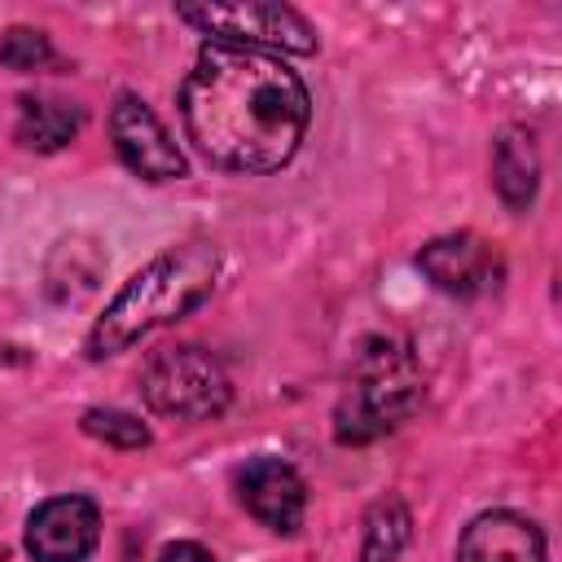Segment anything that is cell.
Here are the masks:
<instances>
[{"instance_id": "6", "label": "cell", "mask_w": 562, "mask_h": 562, "mask_svg": "<svg viewBox=\"0 0 562 562\" xmlns=\"http://www.w3.org/2000/svg\"><path fill=\"white\" fill-rule=\"evenodd\" d=\"M110 140H114L119 158L127 162V171H136L140 180H180L184 176V154L176 149L171 132L132 92H123L110 110Z\"/></svg>"}, {"instance_id": "16", "label": "cell", "mask_w": 562, "mask_h": 562, "mask_svg": "<svg viewBox=\"0 0 562 562\" xmlns=\"http://www.w3.org/2000/svg\"><path fill=\"white\" fill-rule=\"evenodd\" d=\"M158 562H220V558H215V553H206L202 544L180 540V544H167V549L158 553Z\"/></svg>"}, {"instance_id": "5", "label": "cell", "mask_w": 562, "mask_h": 562, "mask_svg": "<svg viewBox=\"0 0 562 562\" xmlns=\"http://www.w3.org/2000/svg\"><path fill=\"white\" fill-rule=\"evenodd\" d=\"M180 22L211 35V44H237V48H285V53H312L316 31L303 13L290 4H180Z\"/></svg>"}, {"instance_id": "4", "label": "cell", "mask_w": 562, "mask_h": 562, "mask_svg": "<svg viewBox=\"0 0 562 562\" xmlns=\"http://www.w3.org/2000/svg\"><path fill=\"white\" fill-rule=\"evenodd\" d=\"M140 395L154 413L162 417H176V422H206V417H220L228 408V373L224 364L184 342V347H162L145 360L140 369Z\"/></svg>"}, {"instance_id": "10", "label": "cell", "mask_w": 562, "mask_h": 562, "mask_svg": "<svg viewBox=\"0 0 562 562\" xmlns=\"http://www.w3.org/2000/svg\"><path fill=\"white\" fill-rule=\"evenodd\" d=\"M457 562H544V536L531 518L514 509H492L461 531Z\"/></svg>"}, {"instance_id": "15", "label": "cell", "mask_w": 562, "mask_h": 562, "mask_svg": "<svg viewBox=\"0 0 562 562\" xmlns=\"http://www.w3.org/2000/svg\"><path fill=\"white\" fill-rule=\"evenodd\" d=\"M0 61L9 70H40V66L53 61V44L35 26H9L4 40H0Z\"/></svg>"}, {"instance_id": "3", "label": "cell", "mask_w": 562, "mask_h": 562, "mask_svg": "<svg viewBox=\"0 0 562 562\" xmlns=\"http://www.w3.org/2000/svg\"><path fill=\"white\" fill-rule=\"evenodd\" d=\"M417 404H422V378L408 364V356L395 351L391 342L369 347L347 400L334 413V435L342 443H369L395 430Z\"/></svg>"}, {"instance_id": "1", "label": "cell", "mask_w": 562, "mask_h": 562, "mask_svg": "<svg viewBox=\"0 0 562 562\" xmlns=\"http://www.w3.org/2000/svg\"><path fill=\"white\" fill-rule=\"evenodd\" d=\"M180 119L211 167L263 176L299 154L312 101L303 79L277 57L237 44H202L180 88Z\"/></svg>"}, {"instance_id": "7", "label": "cell", "mask_w": 562, "mask_h": 562, "mask_svg": "<svg viewBox=\"0 0 562 562\" xmlns=\"http://www.w3.org/2000/svg\"><path fill=\"white\" fill-rule=\"evenodd\" d=\"M417 268L430 277L435 290L457 294V299L487 294V290H496L501 277H505L501 255H496L483 237H474V233H448V237L426 241L422 255H417Z\"/></svg>"}, {"instance_id": "8", "label": "cell", "mask_w": 562, "mask_h": 562, "mask_svg": "<svg viewBox=\"0 0 562 562\" xmlns=\"http://www.w3.org/2000/svg\"><path fill=\"white\" fill-rule=\"evenodd\" d=\"M101 514L88 496H53L26 522V553L35 562H83L97 549Z\"/></svg>"}, {"instance_id": "14", "label": "cell", "mask_w": 562, "mask_h": 562, "mask_svg": "<svg viewBox=\"0 0 562 562\" xmlns=\"http://www.w3.org/2000/svg\"><path fill=\"white\" fill-rule=\"evenodd\" d=\"M83 430L110 448H145L149 443V426L123 408H88L83 413Z\"/></svg>"}, {"instance_id": "2", "label": "cell", "mask_w": 562, "mask_h": 562, "mask_svg": "<svg viewBox=\"0 0 562 562\" xmlns=\"http://www.w3.org/2000/svg\"><path fill=\"white\" fill-rule=\"evenodd\" d=\"M220 277V250L211 241H184L154 255L105 307L88 334V360H105L140 342L145 334L189 316Z\"/></svg>"}, {"instance_id": "9", "label": "cell", "mask_w": 562, "mask_h": 562, "mask_svg": "<svg viewBox=\"0 0 562 562\" xmlns=\"http://www.w3.org/2000/svg\"><path fill=\"white\" fill-rule=\"evenodd\" d=\"M237 496L241 505L272 531H299L303 527V509H307V487L299 479V470L281 457H255L237 470Z\"/></svg>"}, {"instance_id": "12", "label": "cell", "mask_w": 562, "mask_h": 562, "mask_svg": "<svg viewBox=\"0 0 562 562\" xmlns=\"http://www.w3.org/2000/svg\"><path fill=\"white\" fill-rule=\"evenodd\" d=\"M79 123H83L79 105L61 101V97H22L18 101V140L26 149L53 154L79 132Z\"/></svg>"}, {"instance_id": "11", "label": "cell", "mask_w": 562, "mask_h": 562, "mask_svg": "<svg viewBox=\"0 0 562 562\" xmlns=\"http://www.w3.org/2000/svg\"><path fill=\"white\" fill-rule=\"evenodd\" d=\"M492 180L509 211H527L540 184V158L527 127H505L492 149Z\"/></svg>"}, {"instance_id": "13", "label": "cell", "mask_w": 562, "mask_h": 562, "mask_svg": "<svg viewBox=\"0 0 562 562\" xmlns=\"http://www.w3.org/2000/svg\"><path fill=\"white\" fill-rule=\"evenodd\" d=\"M408 540V514L400 501H386L373 509L369 527H364V549H360V562H395V553L404 549Z\"/></svg>"}]
</instances>
